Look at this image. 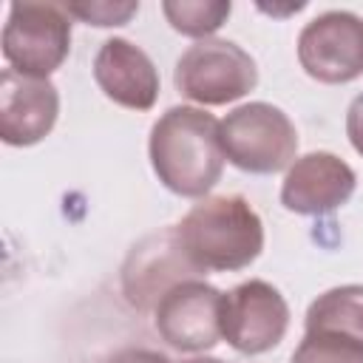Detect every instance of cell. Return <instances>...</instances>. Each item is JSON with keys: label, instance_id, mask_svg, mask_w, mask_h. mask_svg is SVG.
<instances>
[{"label": "cell", "instance_id": "16", "mask_svg": "<svg viewBox=\"0 0 363 363\" xmlns=\"http://www.w3.org/2000/svg\"><path fill=\"white\" fill-rule=\"evenodd\" d=\"M65 11L88 26H125L136 11L139 3L136 0H74V3H62Z\"/></svg>", "mask_w": 363, "mask_h": 363}, {"label": "cell", "instance_id": "19", "mask_svg": "<svg viewBox=\"0 0 363 363\" xmlns=\"http://www.w3.org/2000/svg\"><path fill=\"white\" fill-rule=\"evenodd\" d=\"M182 363H224L218 357H190V360H182Z\"/></svg>", "mask_w": 363, "mask_h": 363}, {"label": "cell", "instance_id": "11", "mask_svg": "<svg viewBox=\"0 0 363 363\" xmlns=\"http://www.w3.org/2000/svg\"><path fill=\"white\" fill-rule=\"evenodd\" d=\"M357 187L354 170L329 150L298 156L281 184V204L298 216H326L343 207Z\"/></svg>", "mask_w": 363, "mask_h": 363}, {"label": "cell", "instance_id": "5", "mask_svg": "<svg viewBox=\"0 0 363 363\" xmlns=\"http://www.w3.org/2000/svg\"><path fill=\"white\" fill-rule=\"evenodd\" d=\"M173 82L182 96L199 105H227L258 85L255 60L233 40H199L179 60Z\"/></svg>", "mask_w": 363, "mask_h": 363}, {"label": "cell", "instance_id": "4", "mask_svg": "<svg viewBox=\"0 0 363 363\" xmlns=\"http://www.w3.org/2000/svg\"><path fill=\"white\" fill-rule=\"evenodd\" d=\"M71 51V14L62 3H11L3 26V57L9 68L28 77L54 74Z\"/></svg>", "mask_w": 363, "mask_h": 363}, {"label": "cell", "instance_id": "10", "mask_svg": "<svg viewBox=\"0 0 363 363\" xmlns=\"http://www.w3.org/2000/svg\"><path fill=\"white\" fill-rule=\"evenodd\" d=\"M60 116V94L51 79L17 74L3 68L0 74V139L11 147L37 145L51 133Z\"/></svg>", "mask_w": 363, "mask_h": 363}, {"label": "cell", "instance_id": "15", "mask_svg": "<svg viewBox=\"0 0 363 363\" xmlns=\"http://www.w3.org/2000/svg\"><path fill=\"white\" fill-rule=\"evenodd\" d=\"M292 363H363V340L343 332H306Z\"/></svg>", "mask_w": 363, "mask_h": 363}, {"label": "cell", "instance_id": "7", "mask_svg": "<svg viewBox=\"0 0 363 363\" xmlns=\"http://www.w3.org/2000/svg\"><path fill=\"white\" fill-rule=\"evenodd\" d=\"M301 68L326 85H343L363 74V20L352 11H323L298 34Z\"/></svg>", "mask_w": 363, "mask_h": 363}, {"label": "cell", "instance_id": "13", "mask_svg": "<svg viewBox=\"0 0 363 363\" xmlns=\"http://www.w3.org/2000/svg\"><path fill=\"white\" fill-rule=\"evenodd\" d=\"M306 332H343L363 340V284L326 289L306 309Z\"/></svg>", "mask_w": 363, "mask_h": 363}, {"label": "cell", "instance_id": "3", "mask_svg": "<svg viewBox=\"0 0 363 363\" xmlns=\"http://www.w3.org/2000/svg\"><path fill=\"white\" fill-rule=\"evenodd\" d=\"M224 159L244 173L269 176L289 170L298 153V130L292 119L269 102H247L233 108L218 125Z\"/></svg>", "mask_w": 363, "mask_h": 363}, {"label": "cell", "instance_id": "9", "mask_svg": "<svg viewBox=\"0 0 363 363\" xmlns=\"http://www.w3.org/2000/svg\"><path fill=\"white\" fill-rule=\"evenodd\" d=\"M199 275L201 272L190 264L176 238V227H167L156 235H147L142 244L130 250L122 269V292L130 306L150 309L167 289Z\"/></svg>", "mask_w": 363, "mask_h": 363}, {"label": "cell", "instance_id": "1", "mask_svg": "<svg viewBox=\"0 0 363 363\" xmlns=\"http://www.w3.org/2000/svg\"><path fill=\"white\" fill-rule=\"evenodd\" d=\"M218 119L204 108L173 105L150 128L147 153L156 179L176 196H207L224 170Z\"/></svg>", "mask_w": 363, "mask_h": 363}, {"label": "cell", "instance_id": "6", "mask_svg": "<svg viewBox=\"0 0 363 363\" xmlns=\"http://www.w3.org/2000/svg\"><path fill=\"white\" fill-rule=\"evenodd\" d=\"M289 329V306L267 281H244L224 295L221 340L241 354H264L275 349Z\"/></svg>", "mask_w": 363, "mask_h": 363}, {"label": "cell", "instance_id": "17", "mask_svg": "<svg viewBox=\"0 0 363 363\" xmlns=\"http://www.w3.org/2000/svg\"><path fill=\"white\" fill-rule=\"evenodd\" d=\"M346 136L352 147L363 156V94H357L346 111Z\"/></svg>", "mask_w": 363, "mask_h": 363}, {"label": "cell", "instance_id": "18", "mask_svg": "<svg viewBox=\"0 0 363 363\" xmlns=\"http://www.w3.org/2000/svg\"><path fill=\"white\" fill-rule=\"evenodd\" d=\"M108 363H173V360H167L164 354L150 352V349H122Z\"/></svg>", "mask_w": 363, "mask_h": 363}, {"label": "cell", "instance_id": "8", "mask_svg": "<svg viewBox=\"0 0 363 363\" xmlns=\"http://www.w3.org/2000/svg\"><path fill=\"white\" fill-rule=\"evenodd\" d=\"M224 292L204 281H182L153 306L159 337L179 352H207L221 340Z\"/></svg>", "mask_w": 363, "mask_h": 363}, {"label": "cell", "instance_id": "14", "mask_svg": "<svg viewBox=\"0 0 363 363\" xmlns=\"http://www.w3.org/2000/svg\"><path fill=\"white\" fill-rule=\"evenodd\" d=\"M230 11L233 6L227 0H164L162 3V14L167 17L170 28L199 40H210V34L227 23Z\"/></svg>", "mask_w": 363, "mask_h": 363}, {"label": "cell", "instance_id": "12", "mask_svg": "<svg viewBox=\"0 0 363 363\" xmlns=\"http://www.w3.org/2000/svg\"><path fill=\"white\" fill-rule=\"evenodd\" d=\"M94 82L111 102L130 111H150L159 99V71L153 60L125 37H111L99 45Z\"/></svg>", "mask_w": 363, "mask_h": 363}, {"label": "cell", "instance_id": "2", "mask_svg": "<svg viewBox=\"0 0 363 363\" xmlns=\"http://www.w3.org/2000/svg\"><path fill=\"white\" fill-rule=\"evenodd\" d=\"M176 238L201 275L238 272L261 255L264 224L244 196H210L187 210Z\"/></svg>", "mask_w": 363, "mask_h": 363}]
</instances>
